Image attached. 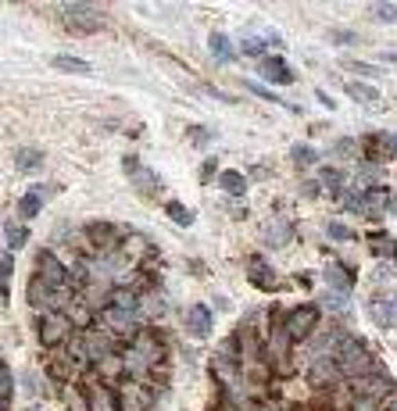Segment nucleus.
<instances>
[{"label":"nucleus","instance_id":"obj_2","mask_svg":"<svg viewBox=\"0 0 397 411\" xmlns=\"http://www.w3.org/2000/svg\"><path fill=\"white\" fill-rule=\"evenodd\" d=\"M157 358H162V347H157L154 336H136L129 347L122 351V369L125 372H144V369H154Z\"/></svg>","mask_w":397,"mask_h":411},{"label":"nucleus","instance_id":"obj_41","mask_svg":"<svg viewBox=\"0 0 397 411\" xmlns=\"http://www.w3.org/2000/svg\"><path fill=\"white\" fill-rule=\"evenodd\" d=\"M247 90H251V93H258L261 101H272V104H279V97H276V93H272V90H265V86H258V83H247Z\"/></svg>","mask_w":397,"mask_h":411},{"label":"nucleus","instance_id":"obj_22","mask_svg":"<svg viewBox=\"0 0 397 411\" xmlns=\"http://www.w3.org/2000/svg\"><path fill=\"white\" fill-rule=\"evenodd\" d=\"M326 279H329V287L337 290V293H347V290L355 287V282H351V272H347V268H340V265H329V268H326Z\"/></svg>","mask_w":397,"mask_h":411},{"label":"nucleus","instance_id":"obj_29","mask_svg":"<svg viewBox=\"0 0 397 411\" xmlns=\"http://www.w3.org/2000/svg\"><path fill=\"white\" fill-rule=\"evenodd\" d=\"M365 150H369L372 157H390L394 154L390 136H369V140H365Z\"/></svg>","mask_w":397,"mask_h":411},{"label":"nucleus","instance_id":"obj_26","mask_svg":"<svg viewBox=\"0 0 397 411\" xmlns=\"http://www.w3.org/2000/svg\"><path fill=\"white\" fill-rule=\"evenodd\" d=\"M4 240H8V250H18V247H25V240H29V229L8 222V226H4Z\"/></svg>","mask_w":397,"mask_h":411},{"label":"nucleus","instance_id":"obj_4","mask_svg":"<svg viewBox=\"0 0 397 411\" xmlns=\"http://www.w3.org/2000/svg\"><path fill=\"white\" fill-rule=\"evenodd\" d=\"M75 322H72V315L65 311H51V315H40V322H36V333L47 347H54V343H68L75 333Z\"/></svg>","mask_w":397,"mask_h":411},{"label":"nucleus","instance_id":"obj_24","mask_svg":"<svg viewBox=\"0 0 397 411\" xmlns=\"http://www.w3.org/2000/svg\"><path fill=\"white\" fill-rule=\"evenodd\" d=\"M218 183H222V189H226L229 197H244L247 194V179L240 176V172H222Z\"/></svg>","mask_w":397,"mask_h":411},{"label":"nucleus","instance_id":"obj_23","mask_svg":"<svg viewBox=\"0 0 397 411\" xmlns=\"http://www.w3.org/2000/svg\"><path fill=\"white\" fill-rule=\"evenodd\" d=\"M208 47H212V54L218 57V61H233L236 54H233V40L226 36V33H212L208 36Z\"/></svg>","mask_w":397,"mask_h":411},{"label":"nucleus","instance_id":"obj_47","mask_svg":"<svg viewBox=\"0 0 397 411\" xmlns=\"http://www.w3.org/2000/svg\"><path fill=\"white\" fill-rule=\"evenodd\" d=\"M390 147H394V154H397V133L390 136Z\"/></svg>","mask_w":397,"mask_h":411},{"label":"nucleus","instance_id":"obj_28","mask_svg":"<svg viewBox=\"0 0 397 411\" xmlns=\"http://www.w3.org/2000/svg\"><path fill=\"white\" fill-rule=\"evenodd\" d=\"M290 236H294V229H290L287 222H272V226L265 229V240L272 243V247H283V243L290 240Z\"/></svg>","mask_w":397,"mask_h":411},{"label":"nucleus","instance_id":"obj_1","mask_svg":"<svg viewBox=\"0 0 397 411\" xmlns=\"http://www.w3.org/2000/svg\"><path fill=\"white\" fill-rule=\"evenodd\" d=\"M333 358H337L340 372H344V375H351V379H358V375H372V372H376V361H372V354H369V347H365L361 340H355V336H340L337 351H333Z\"/></svg>","mask_w":397,"mask_h":411},{"label":"nucleus","instance_id":"obj_14","mask_svg":"<svg viewBox=\"0 0 397 411\" xmlns=\"http://www.w3.org/2000/svg\"><path fill=\"white\" fill-rule=\"evenodd\" d=\"M258 72L268 79V83H279V86H287V83H294V72L283 65V57H261V65H258Z\"/></svg>","mask_w":397,"mask_h":411},{"label":"nucleus","instance_id":"obj_43","mask_svg":"<svg viewBox=\"0 0 397 411\" xmlns=\"http://www.w3.org/2000/svg\"><path fill=\"white\" fill-rule=\"evenodd\" d=\"M0 272H4V282H11V272H14V258H11V250L4 254V268H0Z\"/></svg>","mask_w":397,"mask_h":411},{"label":"nucleus","instance_id":"obj_36","mask_svg":"<svg viewBox=\"0 0 397 411\" xmlns=\"http://www.w3.org/2000/svg\"><path fill=\"white\" fill-rule=\"evenodd\" d=\"M383 408V401H376V397H355L351 401V411H379Z\"/></svg>","mask_w":397,"mask_h":411},{"label":"nucleus","instance_id":"obj_31","mask_svg":"<svg viewBox=\"0 0 397 411\" xmlns=\"http://www.w3.org/2000/svg\"><path fill=\"white\" fill-rule=\"evenodd\" d=\"M168 218H172V222H176V226H194V215H190L186 208H183V204H176V200H168Z\"/></svg>","mask_w":397,"mask_h":411},{"label":"nucleus","instance_id":"obj_16","mask_svg":"<svg viewBox=\"0 0 397 411\" xmlns=\"http://www.w3.org/2000/svg\"><path fill=\"white\" fill-rule=\"evenodd\" d=\"M101 319H104V326H111V329H133V326L140 322V311H122V308L104 304Z\"/></svg>","mask_w":397,"mask_h":411},{"label":"nucleus","instance_id":"obj_42","mask_svg":"<svg viewBox=\"0 0 397 411\" xmlns=\"http://www.w3.org/2000/svg\"><path fill=\"white\" fill-rule=\"evenodd\" d=\"M326 233L333 236V240H347V236H351V229L340 226V222H329V226H326Z\"/></svg>","mask_w":397,"mask_h":411},{"label":"nucleus","instance_id":"obj_34","mask_svg":"<svg viewBox=\"0 0 397 411\" xmlns=\"http://www.w3.org/2000/svg\"><path fill=\"white\" fill-rule=\"evenodd\" d=\"M125 397H129V401H125V408H129V411H136V408H147V390L129 386V390H125Z\"/></svg>","mask_w":397,"mask_h":411},{"label":"nucleus","instance_id":"obj_45","mask_svg":"<svg viewBox=\"0 0 397 411\" xmlns=\"http://www.w3.org/2000/svg\"><path fill=\"white\" fill-rule=\"evenodd\" d=\"M333 43H355L351 33H333Z\"/></svg>","mask_w":397,"mask_h":411},{"label":"nucleus","instance_id":"obj_3","mask_svg":"<svg viewBox=\"0 0 397 411\" xmlns=\"http://www.w3.org/2000/svg\"><path fill=\"white\" fill-rule=\"evenodd\" d=\"M68 300H72V287H51V282H43V279H33V287H29V304L40 315L61 311Z\"/></svg>","mask_w":397,"mask_h":411},{"label":"nucleus","instance_id":"obj_15","mask_svg":"<svg viewBox=\"0 0 397 411\" xmlns=\"http://www.w3.org/2000/svg\"><path fill=\"white\" fill-rule=\"evenodd\" d=\"M186 322H190V329L197 333V340H208L212 336V308H204V304H197V308H190V315H186Z\"/></svg>","mask_w":397,"mask_h":411},{"label":"nucleus","instance_id":"obj_17","mask_svg":"<svg viewBox=\"0 0 397 411\" xmlns=\"http://www.w3.org/2000/svg\"><path fill=\"white\" fill-rule=\"evenodd\" d=\"M65 354H68V361L75 369H86L90 361H93V354H90V336H72L68 343H65Z\"/></svg>","mask_w":397,"mask_h":411},{"label":"nucleus","instance_id":"obj_10","mask_svg":"<svg viewBox=\"0 0 397 411\" xmlns=\"http://www.w3.org/2000/svg\"><path fill=\"white\" fill-rule=\"evenodd\" d=\"M125 168H129V179L140 186V194H147V197L162 194V183H157V176L147 165H136V157H125Z\"/></svg>","mask_w":397,"mask_h":411},{"label":"nucleus","instance_id":"obj_8","mask_svg":"<svg viewBox=\"0 0 397 411\" xmlns=\"http://www.w3.org/2000/svg\"><path fill=\"white\" fill-rule=\"evenodd\" d=\"M351 390H355V397H376V401H387L390 397V390H394V383L387 375H358V379H351Z\"/></svg>","mask_w":397,"mask_h":411},{"label":"nucleus","instance_id":"obj_30","mask_svg":"<svg viewBox=\"0 0 397 411\" xmlns=\"http://www.w3.org/2000/svg\"><path fill=\"white\" fill-rule=\"evenodd\" d=\"M344 68L355 72V75H369V79H379V75H383V68L369 65V61H344Z\"/></svg>","mask_w":397,"mask_h":411},{"label":"nucleus","instance_id":"obj_37","mask_svg":"<svg viewBox=\"0 0 397 411\" xmlns=\"http://www.w3.org/2000/svg\"><path fill=\"white\" fill-rule=\"evenodd\" d=\"M322 304L333 308V311H347V293H326V297H322Z\"/></svg>","mask_w":397,"mask_h":411},{"label":"nucleus","instance_id":"obj_38","mask_svg":"<svg viewBox=\"0 0 397 411\" xmlns=\"http://www.w3.org/2000/svg\"><path fill=\"white\" fill-rule=\"evenodd\" d=\"M372 14H376L379 22H397V8H394V4H376Z\"/></svg>","mask_w":397,"mask_h":411},{"label":"nucleus","instance_id":"obj_32","mask_svg":"<svg viewBox=\"0 0 397 411\" xmlns=\"http://www.w3.org/2000/svg\"><path fill=\"white\" fill-rule=\"evenodd\" d=\"M0 397H4V408H8L11 397H14V379H11V369H8V365L0 369Z\"/></svg>","mask_w":397,"mask_h":411},{"label":"nucleus","instance_id":"obj_5","mask_svg":"<svg viewBox=\"0 0 397 411\" xmlns=\"http://www.w3.org/2000/svg\"><path fill=\"white\" fill-rule=\"evenodd\" d=\"M61 14H65V22H68L72 33H97V29L104 25L101 11L90 8V4H65Z\"/></svg>","mask_w":397,"mask_h":411},{"label":"nucleus","instance_id":"obj_21","mask_svg":"<svg viewBox=\"0 0 397 411\" xmlns=\"http://www.w3.org/2000/svg\"><path fill=\"white\" fill-rule=\"evenodd\" d=\"M14 165H18L22 172H40L43 168V154L36 147H22L18 154H14Z\"/></svg>","mask_w":397,"mask_h":411},{"label":"nucleus","instance_id":"obj_18","mask_svg":"<svg viewBox=\"0 0 397 411\" xmlns=\"http://www.w3.org/2000/svg\"><path fill=\"white\" fill-rule=\"evenodd\" d=\"M107 304L111 308H122V311H140L144 300H140V293L133 287H115V290L107 293Z\"/></svg>","mask_w":397,"mask_h":411},{"label":"nucleus","instance_id":"obj_35","mask_svg":"<svg viewBox=\"0 0 397 411\" xmlns=\"http://www.w3.org/2000/svg\"><path fill=\"white\" fill-rule=\"evenodd\" d=\"M322 183L333 189V194H337L340 197V189H344V176H340V172H333V168H322Z\"/></svg>","mask_w":397,"mask_h":411},{"label":"nucleus","instance_id":"obj_19","mask_svg":"<svg viewBox=\"0 0 397 411\" xmlns=\"http://www.w3.org/2000/svg\"><path fill=\"white\" fill-rule=\"evenodd\" d=\"M344 93H347L351 101L365 104V107H369V104H379V90H376V86H365V83H344Z\"/></svg>","mask_w":397,"mask_h":411},{"label":"nucleus","instance_id":"obj_39","mask_svg":"<svg viewBox=\"0 0 397 411\" xmlns=\"http://www.w3.org/2000/svg\"><path fill=\"white\" fill-rule=\"evenodd\" d=\"M244 54H251V57H254V54H265V43H261L258 36H251V33H247V40H244Z\"/></svg>","mask_w":397,"mask_h":411},{"label":"nucleus","instance_id":"obj_25","mask_svg":"<svg viewBox=\"0 0 397 411\" xmlns=\"http://www.w3.org/2000/svg\"><path fill=\"white\" fill-rule=\"evenodd\" d=\"M51 65H54L57 72H72V75H90V65H86V61H79V57H65V54H57V57H51Z\"/></svg>","mask_w":397,"mask_h":411},{"label":"nucleus","instance_id":"obj_20","mask_svg":"<svg viewBox=\"0 0 397 411\" xmlns=\"http://www.w3.org/2000/svg\"><path fill=\"white\" fill-rule=\"evenodd\" d=\"M369 250L372 254H379V258H394L397 254V240L390 233H372L369 236Z\"/></svg>","mask_w":397,"mask_h":411},{"label":"nucleus","instance_id":"obj_44","mask_svg":"<svg viewBox=\"0 0 397 411\" xmlns=\"http://www.w3.org/2000/svg\"><path fill=\"white\" fill-rule=\"evenodd\" d=\"M215 168H218V165H215V157H208V161H204V172H201V176H204V179H212V176H215Z\"/></svg>","mask_w":397,"mask_h":411},{"label":"nucleus","instance_id":"obj_48","mask_svg":"<svg viewBox=\"0 0 397 411\" xmlns=\"http://www.w3.org/2000/svg\"><path fill=\"white\" fill-rule=\"evenodd\" d=\"M25 411H36V408H25Z\"/></svg>","mask_w":397,"mask_h":411},{"label":"nucleus","instance_id":"obj_46","mask_svg":"<svg viewBox=\"0 0 397 411\" xmlns=\"http://www.w3.org/2000/svg\"><path fill=\"white\" fill-rule=\"evenodd\" d=\"M383 61H397V51H387V54H383Z\"/></svg>","mask_w":397,"mask_h":411},{"label":"nucleus","instance_id":"obj_33","mask_svg":"<svg viewBox=\"0 0 397 411\" xmlns=\"http://www.w3.org/2000/svg\"><path fill=\"white\" fill-rule=\"evenodd\" d=\"M290 157H294L297 165H315V161H319V154H315L311 147H305V144H297V147L290 150Z\"/></svg>","mask_w":397,"mask_h":411},{"label":"nucleus","instance_id":"obj_6","mask_svg":"<svg viewBox=\"0 0 397 411\" xmlns=\"http://www.w3.org/2000/svg\"><path fill=\"white\" fill-rule=\"evenodd\" d=\"M315 322H319V308L305 304V308H294L290 311V319H287V326H283V329H287L290 340H305V336H311Z\"/></svg>","mask_w":397,"mask_h":411},{"label":"nucleus","instance_id":"obj_9","mask_svg":"<svg viewBox=\"0 0 397 411\" xmlns=\"http://www.w3.org/2000/svg\"><path fill=\"white\" fill-rule=\"evenodd\" d=\"M369 319L379 329H397V300L394 297H372L369 300Z\"/></svg>","mask_w":397,"mask_h":411},{"label":"nucleus","instance_id":"obj_12","mask_svg":"<svg viewBox=\"0 0 397 411\" xmlns=\"http://www.w3.org/2000/svg\"><path fill=\"white\" fill-rule=\"evenodd\" d=\"M247 276H251V282H254L258 290H268V293H272V290H279V279H276V272H272V265H268V261H261V258H254V261H251Z\"/></svg>","mask_w":397,"mask_h":411},{"label":"nucleus","instance_id":"obj_13","mask_svg":"<svg viewBox=\"0 0 397 411\" xmlns=\"http://www.w3.org/2000/svg\"><path fill=\"white\" fill-rule=\"evenodd\" d=\"M86 411H122V401L111 386H93L90 390V401H86Z\"/></svg>","mask_w":397,"mask_h":411},{"label":"nucleus","instance_id":"obj_7","mask_svg":"<svg viewBox=\"0 0 397 411\" xmlns=\"http://www.w3.org/2000/svg\"><path fill=\"white\" fill-rule=\"evenodd\" d=\"M36 279L51 282V287H72V272L51 254V250H43V254H40V261H36Z\"/></svg>","mask_w":397,"mask_h":411},{"label":"nucleus","instance_id":"obj_27","mask_svg":"<svg viewBox=\"0 0 397 411\" xmlns=\"http://www.w3.org/2000/svg\"><path fill=\"white\" fill-rule=\"evenodd\" d=\"M18 215L25 218V222H29V218H36V215H40V189H29V194L18 200Z\"/></svg>","mask_w":397,"mask_h":411},{"label":"nucleus","instance_id":"obj_40","mask_svg":"<svg viewBox=\"0 0 397 411\" xmlns=\"http://www.w3.org/2000/svg\"><path fill=\"white\" fill-rule=\"evenodd\" d=\"M190 140H194L197 147H204L212 140V129H201V125H194V129H190Z\"/></svg>","mask_w":397,"mask_h":411},{"label":"nucleus","instance_id":"obj_11","mask_svg":"<svg viewBox=\"0 0 397 411\" xmlns=\"http://www.w3.org/2000/svg\"><path fill=\"white\" fill-rule=\"evenodd\" d=\"M344 372L337 365V358H311V365H308V379L315 386H329V383H337Z\"/></svg>","mask_w":397,"mask_h":411}]
</instances>
